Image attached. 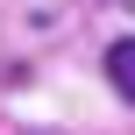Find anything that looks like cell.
Listing matches in <instances>:
<instances>
[{"mask_svg":"<svg viewBox=\"0 0 135 135\" xmlns=\"http://www.w3.org/2000/svg\"><path fill=\"white\" fill-rule=\"evenodd\" d=\"M107 85H114V100H128V107H135V36L107 43Z\"/></svg>","mask_w":135,"mask_h":135,"instance_id":"cell-1","label":"cell"}]
</instances>
